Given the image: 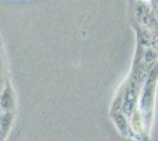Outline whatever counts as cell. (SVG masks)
Instances as JSON below:
<instances>
[{
    "mask_svg": "<svg viewBox=\"0 0 158 141\" xmlns=\"http://www.w3.org/2000/svg\"><path fill=\"white\" fill-rule=\"evenodd\" d=\"M109 115L113 125L119 132V134L124 138H130V120H129V116L122 111V108L110 109Z\"/></svg>",
    "mask_w": 158,
    "mask_h": 141,
    "instance_id": "cell-4",
    "label": "cell"
},
{
    "mask_svg": "<svg viewBox=\"0 0 158 141\" xmlns=\"http://www.w3.org/2000/svg\"><path fill=\"white\" fill-rule=\"evenodd\" d=\"M158 85V61L152 66L146 75L144 85L140 89V93L136 106V112L139 114L143 126H144L145 133L150 136L152 121H153V111H155V104H156V93H157Z\"/></svg>",
    "mask_w": 158,
    "mask_h": 141,
    "instance_id": "cell-2",
    "label": "cell"
},
{
    "mask_svg": "<svg viewBox=\"0 0 158 141\" xmlns=\"http://www.w3.org/2000/svg\"><path fill=\"white\" fill-rule=\"evenodd\" d=\"M131 22H136L148 28L150 32L158 27V21L149 0H133L129 2Z\"/></svg>",
    "mask_w": 158,
    "mask_h": 141,
    "instance_id": "cell-3",
    "label": "cell"
},
{
    "mask_svg": "<svg viewBox=\"0 0 158 141\" xmlns=\"http://www.w3.org/2000/svg\"><path fill=\"white\" fill-rule=\"evenodd\" d=\"M149 2L151 4L152 7H155V8H158V0H149Z\"/></svg>",
    "mask_w": 158,
    "mask_h": 141,
    "instance_id": "cell-5",
    "label": "cell"
},
{
    "mask_svg": "<svg viewBox=\"0 0 158 141\" xmlns=\"http://www.w3.org/2000/svg\"><path fill=\"white\" fill-rule=\"evenodd\" d=\"M158 61V52L151 46H144L136 42V51L132 60L130 73L122 84L124 87L122 111L129 118L135 112L140 89L144 85L146 75L152 66Z\"/></svg>",
    "mask_w": 158,
    "mask_h": 141,
    "instance_id": "cell-1",
    "label": "cell"
},
{
    "mask_svg": "<svg viewBox=\"0 0 158 141\" xmlns=\"http://www.w3.org/2000/svg\"><path fill=\"white\" fill-rule=\"evenodd\" d=\"M132 1H133V0H129V2H132Z\"/></svg>",
    "mask_w": 158,
    "mask_h": 141,
    "instance_id": "cell-6",
    "label": "cell"
}]
</instances>
